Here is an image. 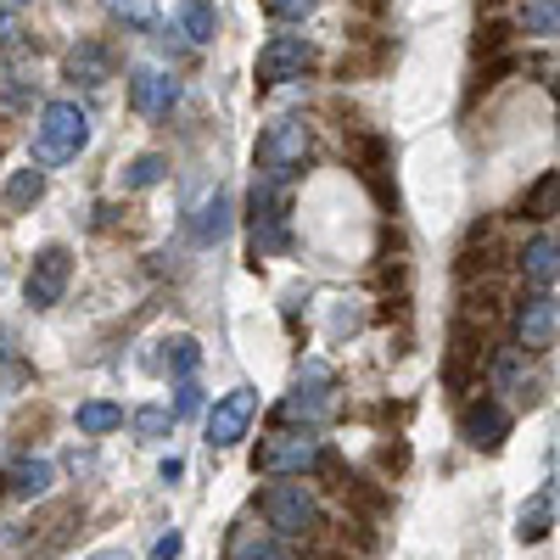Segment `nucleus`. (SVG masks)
<instances>
[{
	"instance_id": "1",
	"label": "nucleus",
	"mask_w": 560,
	"mask_h": 560,
	"mask_svg": "<svg viewBox=\"0 0 560 560\" xmlns=\"http://www.w3.org/2000/svg\"><path fill=\"white\" fill-rule=\"evenodd\" d=\"M90 147V113L79 102H45L34 124V163L39 168H62Z\"/></svg>"
},
{
	"instance_id": "2",
	"label": "nucleus",
	"mask_w": 560,
	"mask_h": 560,
	"mask_svg": "<svg viewBox=\"0 0 560 560\" xmlns=\"http://www.w3.org/2000/svg\"><path fill=\"white\" fill-rule=\"evenodd\" d=\"M258 179H275V185H292L308 158H314V129L303 118H275L264 135H258Z\"/></svg>"
},
{
	"instance_id": "3",
	"label": "nucleus",
	"mask_w": 560,
	"mask_h": 560,
	"mask_svg": "<svg viewBox=\"0 0 560 560\" xmlns=\"http://www.w3.org/2000/svg\"><path fill=\"white\" fill-rule=\"evenodd\" d=\"M258 510L275 538H308L319 527V499L303 488V482H269L258 493Z\"/></svg>"
},
{
	"instance_id": "4",
	"label": "nucleus",
	"mask_w": 560,
	"mask_h": 560,
	"mask_svg": "<svg viewBox=\"0 0 560 560\" xmlns=\"http://www.w3.org/2000/svg\"><path fill=\"white\" fill-rule=\"evenodd\" d=\"M280 415H287V420H303V427L331 420V415H337V370L325 364V359H303V364H298V387L287 393Z\"/></svg>"
},
{
	"instance_id": "5",
	"label": "nucleus",
	"mask_w": 560,
	"mask_h": 560,
	"mask_svg": "<svg viewBox=\"0 0 560 560\" xmlns=\"http://www.w3.org/2000/svg\"><path fill=\"white\" fill-rule=\"evenodd\" d=\"M319 454H325V443L314 438V427L275 432V438L258 443L253 471H264V477H308V471H319Z\"/></svg>"
},
{
	"instance_id": "6",
	"label": "nucleus",
	"mask_w": 560,
	"mask_h": 560,
	"mask_svg": "<svg viewBox=\"0 0 560 560\" xmlns=\"http://www.w3.org/2000/svg\"><path fill=\"white\" fill-rule=\"evenodd\" d=\"M68 280H73V253H68L62 242H51V247L34 253V264H28V275H23V298H28L34 308H57V303L68 298Z\"/></svg>"
},
{
	"instance_id": "7",
	"label": "nucleus",
	"mask_w": 560,
	"mask_h": 560,
	"mask_svg": "<svg viewBox=\"0 0 560 560\" xmlns=\"http://www.w3.org/2000/svg\"><path fill=\"white\" fill-rule=\"evenodd\" d=\"M314 68V45L303 39V34H275L264 51H258V84L269 90V84H292V79H303Z\"/></svg>"
},
{
	"instance_id": "8",
	"label": "nucleus",
	"mask_w": 560,
	"mask_h": 560,
	"mask_svg": "<svg viewBox=\"0 0 560 560\" xmlns=\"http://www.w3.org/2000/svg\"><path fill=\"white\" fill-rule=\"evenodd\" d=\"M253 420H258V393H253V387L224 393V398L208 409V448H236V443L247 438Z\"/></svg>"
},
{
	"instance_id": "9",
	"label": "nucleus",
	"mask_w": 560,
	"mask_h": 560,
	"mask_svg": "<svg viewBox=\"0 0 560 560\" xmlns=\"http://www.w3.org/2000/svg\"><path fill=\"white\" fill-rule=\"evenodd\" d=\"M510 325H516V348L522 353H544L555 342V331H560V303L549 292H527L516 303V319Z\"/></svg>"
},
{
	"instance_id": "10",
	"label": "nucleus",
	"mask_w": 560,
	"mask_h": 560,
	"mask_svg": "<svg viewBox=\"0 0 560 560\" xmlns=\"http://www.w3.org/2000/svg\"><path fill=\"white\" fill-rule=\"evenodd\" d=\"M459 438L471 448H482V454H499L504 438H510V409L499 398H471L465 415H459Z\"/></svg>"
},
{
	"instance_id": "11",
	"label": "nucleus",
	"mask_w": 560,
	"mask_h": 560,
	"mask_svg": "<svg viewBox=\"0 0 560 560\" xmlns=\"http://www.w3.org/2000/svg\"><path fill=\"white\" fill-rule=\"evenodd\" d=\"M179 102V79L168 68H135L129 73V107L140 118H168Z\"/></svg>"
},
{
	"instance_id": "12",
	"label": "nucleus",
	"mask_w": 560,
	"mask_h": 560,
	"mask_svg": "<svg viewBox=\"0 0 560 560\" xmlns=\"http://www.w3.org/2000/svg\"><path fill=\"white\" fill-rule=\"evenodd\" d=\"M522 275H527L533 292H549L560 280V236H533L522 247Z\"/></svg>"
},
{
	"instance_id": "13",
	"label": "nucleus",
	"mask_w": 560,
	"mask_h": 560,
	"mask_svg": "<svg viewBox=\"0 0 560 560\" xmlns=\"http://www.w3.org/2000/svg\"><path fill=\"white\" fill-rule=\"evenodd\" d=\"M68 79L79 84H107L113 79V51L102 39H79L73 51H68Z\"/></svg>"
},
{
	"instance_id": "14",
	"label": "nucleus",
	"mask_w": 560,
	"mask_h": 560,
	"mask_svg": "<svg viewBox=\"0 0 560 560\" xmlns=\"http://www.w3.org/2000/svg\"><path fill=\"white\" fill-rule=\"evenodd\" d=\"M230 213H236V208H230V197H219V191H213V197L191 213V242H197V247H219V242L230 236V224H236Z\"/></svg>"
},
{
	"instance_id": "15",
	"label": "nucleus",
	"mask_w": 560,
	"mask_h": 560,
	"mask_svg": "<svg viewBox=\"0 0 560 560\" xmlns=\"http://www.w3.org/2000/svg\"><path fill=\"white\" fill-rule=\"evenodd\" d=\"M560 213V174L549 168V174H538L527 191H522V202H516V219H533V224H544V219H555Z\"/></svg>"
},
{
	"instance_id": "16",
	"label": "nucleus",
	"mask_w": 560,
	"mask_h": 560,
	"mask_svg": "<svg viewBox=\"0 0 560 560\" xmlns=\"http://www.w3.org/2000/svg\"><path fill=\"white\" fill-rule=\"evenodd\" d=\"M555 527V488H538L527 504H522V516H516V538L522 544H544Z\"/></svg>"
},
{
	"instance_id": "17",
	"label": "nucleus",
	"mask_w": 560,
	"mask_h": 560,
	"mask_svg": "<svg viewBox=\"0 0 560 560\" xmlns=\"http://www.w3.org/2000/svg\"><path fill=\"white\" fill-rule=\"evenodd\" d=\"M51 459H18L12 471H7V488L18 493V499H39L45 488H51Z\"/></svg>"
},
{
	"instance_id": "18",
	"label": "nucleus",
	"mask_w": 560,
	"mask_h": 560,
	"mask_svg": "<svg viewBox=\"0 0 560 560\" xmlns=\"http://www.w3.org/2000/svg\"><path fill=\"white\" fill-rule=\"evenodd\" d=\"M179 34L191 39V45H208L219 34V12H213V0H185L179 7Z\"/></svg>"
},
{
	"instance_id": "19",
	"label": "nucleus",
	"mask_w": 560,
	"mask_h": 560,
	"mask_svg": "<svg viewBox=\"0 0 560 560\" xmlns=\"http://www.w3.org/2000/svg\"><path fill=\"white\" fill-rule=\"evenodd\" d=\"M224 560H292V555H287V544H280L275 533H236Z\"/></svg>"
},
{
	"instance_id": "20",
	"label": "nucleus",
	"mask_w": 560,
	"mask_h": 560,
	"mask_svg": "<svg viewBox=\"0 0 560 560\" xmlns=\"http://www.w3.org/2000/svg\"><path fill=\"white\" fill-rule=\"evenodd\" d=\"M79 432L84 438H107V432H118L124 427V409L118 404H107V398H90V404H79Z\"/></svg>"
},
{
	"instance_id": "21",
	"label": "nucleus",
	"mask_w": 560,
	"mask_h": 560,
	"mask_svg": "<svg viewBox=\"0 0 560 560\" xmlns=\"http://www.w3.org/2000/svg\"><path fill=\"white\" fill-rule=\"evenodd\" d=\"M516 68H522V57H516V51L482 57V68H477V79H471V102H477V96H493V90H499L510 73H516Z\"/></svg>"
},
{
	"instance_id": "22",
	"label": "nucleus",
	"mask_w": 560,
	"mask_h": 560,
	"mask_svg": "<svg viewBox=\"0 0 560 560\" xmlns=\"http://www.w3.org/2000/svg\"><path fill=\"white\" fill-rule=\"evenodd\" d=\"M39 197H45V168H34V163H28V168H18V174H12V185H7V197H0V202H7L12 213H23V208H28V202H39Z\"/></svg>"
},
{
	"instance_id": "23",
	"label": "nucleus",
	"mask_w": 560,
	"mask_h": 560,
	"mask_svg": "<svg viewBox=\"0 0 560 560\" xmlns=\"http://www.w3.org/2000/svg\"><path fill=\"white\" fill-rule=\"evenodd\" d=\"M163 348H168V353H163V370H168L174 382L197 376V364H202V348H197V337H168Z\"/></svg>"
},
{
	"instance_id": "24",
	"label": "nucleus",
	"mask_w": 560,
	"mask_h": 560,
	"mask_svg": "<svg viewBox=\"0 0 560 560\" xmlns=\"http://www.w3.org/2000/svg\"><path fill=\"white\" fill-rule=\"evenodd\" d=\"M158 179H168V158H163V152H140V158L129 163V174H124L129 191H152Z\"/></svg>"
},
{
	"instance_id": "25",
	"label": "nucleus",
	"mask_w": 560,
	"mask_h": 560,
	"mask_svg": "<svg viewBox=\"0 0 560 560\" xmlns=\"http://www.w3.org/2000/svg\"><path fill=\"white\" fill-rule=\"evenodd\" d=\"M522 28L538 34V39H555L560 34V0H527V7H522Z\"/></svg>"
},
{
	"instance_id": "26",
	"label": "nucleus",
	"mask_w": 560,
	"mask_h": 560,
	"mask_svg": "<svg viewBox=\"0 0 560 560\" xmlns=\"http://www.w3.org/2000/svg\"><path fill=\"white\" fill-rule=\"evenodd\" d=\"M124 28H158V0H102Z\"/></svg>"
},
{
	"instance_id": "27",
	"label": "nucleus",
	"mask_w": 560,
	"mask_h": 560,
	"mask_svg": "<svg viewBox=\"0 0 560 560\" xmlns=\"http://www.w3.org/2000/svg\"><path fill=\"white\" fill-rule=\"evenodd\" d=\"M135 432L147 438V443L168 438V432H174V409H163V404H147V409H135Z\"/></svg>"
},
{
	"instance_id": "28",
	"label": "nucleus",
	"mask_w": 560,
	"mask_h": 560,
	"mask_svg": "<svg viewBox=\"0 0 560 560\" xmlns=\"http://www.w3.org/2000/svg\"><path fill=\"white\" fill-rule=\"evenodd\" d=\"M510 34H516V28H510L504 18H488V23L477 28V57H499V51H510Z\"/></svg>"
},
{
	"instance_id": "29",
	"label": "nucleus",
	"mask_w": 560,
	"mask_h": 560,
	"mask_svg": "<svg viewBox=\"0 0 560 560\" xmlns=\"http://www.w3.org/2000/svg\"><path fill=\"white\" fill-rule=\"evenodd\" d=\"M269 7V18H280V23H298V18H308L319 0H264Z\"/></svg>"
},
{
	"instance_id": "30",
	"label": "nucleus",
	"mask_w": 560,
	"mask_h": 560,
	"mask_svg": "<svg viewBox=\"0 0 560 560\" xmlns=\"http://www.w3.org/2000/svg\"><path fill=\"white\" fill-rule=\"evenodd\" d=\"M197 409H202V387L185 376V382L174 387V420H179V415H197Z\"/></svg>"
},
{
	"instance_id": "31",
	"label": "nucleus",
	"mask_w": 560,
	"mask_h": 560,
	"mask_svg": "<svg viewBox=\"0 0 560 560\" xmlns=\"http://www.w3.org/2000/svg\"><path fill=\"white\" fill-rule=\"evenodd\" d=\"M376 459H382V465H387V471H398V465H404V459H409V448H404V443H398V448H382V454H376Z\"/></svg>"
},
{
	"instance_id": "32",
	"label": "nucleus",
	"mask_w": 560,
	"mask_h": 560,
	"mask_svg": "<svg viewBox=\"0 0 560 560\" xmlns=\"http://www.w3.org/2000/svg\"><path fill=\"white\" fill-rule=\"evenodd\" d=\"M158 560H174L179 555V533H168V538H158V549H152Z\"/></svg>"
},
{
	"instance_id": "33",
	"label": "nucleus",
	"mask_w": 560,
	"mask_h": 560,
	"mask_svg": "<svg viewBox=\"0 0 560 560\" xmlns=\"http://www.w3.org/2000/svg\"><path fill=\"white\" fill-rule=\"evenodd\" d=\"M12 39H18V18L0 12V45H12Z\"/></svg>"
},
{
	"instance_id": "34",
	"label": "nucleus",
	"mask_w": 560,
	"mask_h": 560,
	"mask_svg": "<svg viewBox=\"0 0 560 560\" xmlns=\"http://www.w3.org/2000/svg\"><path fill=\"white\" fill-rule=\"evenodd\" d=\"M353 7H359L364 18H382V12H387V0H353Z\"/></svg>"
},
{
	"instance_id": "35",
	"label": "nucleus",
	"mask_w": 560,
	"mask_h": 560,
	"mask_svg": "<svg viewBox=\"0 0 560 560\" xmlns=\"http://www.w3.org/2000/svg\"><path fill=\"white\" fill-rule=\"evenodd\" d=\"M84 560H129L124 549H96V555H84Z\"/></svg>"
},
{
	"instance_id": "36",
	"label": "nucleus",
	"mask_w": 560,
	"mask_h": 560,
	"mask_svg": "<svg viewBox=\"0 0 560 560\" xmlns=\"http://www.w3.org/2000/svg\"><path fill=\"white\" fill-rule=\"evenodd\" d=\"M7 7H28V0H7Z\"/></svg>"
}]
</instances>
